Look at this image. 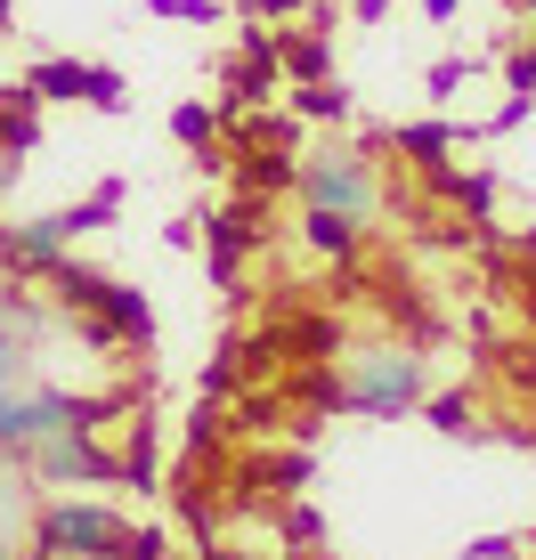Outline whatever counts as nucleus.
<instances>
[{"label": "nucleus", "instance_id": "obj_5", "mask_svg": "<svg viewBox=\"0 0 536 560\" xmlns=\"http://www.w3.org/2000/svg\"><path fill=\"white\" fill-rule=\"evenodd\" d=\"M42 488H123V455L106 447V431H57L25 447Z\"/></svg>", "mask_w": 536, "mask_h": 560}, {"label": "nucleus", "instance_id": "obj_24", "mask_svg": "<svg viewBox=\"0 0 536 560\" xmlns=\"http://www.w3.org/2000/svg\"><path fill=\"white\" fill-rule=\"evenodd\" d=\"M423 16H431V25H447V16H455V0H423Z\"/></svg>", "mask_w": 536, "mask_h": 560}, {"label": "nucleus", "instance_id": "obj_21", "mask_svg": "<svg viewBox=\"0 0 536 560\" xmlns=\"http://www.w3.org/2000/svg\"><path fill=\"white\" fill-rule=\"evenodd\" d=\"M0 382H16V341H9V317H0Z\"/></svg>", "mask_w": 536, "mask_h": 560}, {"label": "nucleus", "instance_id": "obj_27", "mask_svg": "<svg viewBox=\"0 0 536 560\" xmlns=\"http://www.w3.org/2000/svg\"><path fill=\"white\" fill-rule=\"evenodd\" d=\"M25 560H66V552H49V545H33V552H25Z\"/></svg>", "mask_w": 536, "mask_h": 560}, {"label": "nucleus", "instance_id": "obj_28", "mask_svg": "<svg viewBox=\"0 0 536 560\" xmlns=\"http://www.w3.org/2000/svg\"><path fill=\"white\" fill-rule=\"evenodd\" d=\"M0 33H9V0H0Z\"/></svg>", "mask_w": 536, "mask_h": 560}, {"label": "nucleus", "instance_id": "obj_6", "mask_svg": "<svg viewBox=\"0 0 536 560\" xmlns=\"http://www.w3.org/2000/svg\"><path fill=\"white\" fill-rule=\"evenodd\" d=\"M301 203L366 220V211H374V147H325V154H310V163H301Z\"/></svg>", "mask_w": 536, "mask_h": 560}, {"label": "nucleus", "instance_id": "obj_8", "mask_svg": "<svg viewBox=\"0 0 536 560\" xmlns=\"http://www.w3.org/2000/svg\"><path fill=\"white\" fill-rule=\"evenodd\" d=\"M277 82H284L277 33L244 25V49H236V66H228V98H236V106H268V98H277Z\"/></svg>", "mask_w": 536, "mask_h": 560}, {"label": "nucleus", "instance_id": "obj_29", "mask_svg": "<svg viewBox=\"0 0 536 560\" xmlns=\"http://www.w3.org/2000/svg\"><path fill=\"white\" fill-rule=\"evenodd\" d=\"M0 560H9V536H0Z\"/></svg>", "mask_w": 536, "mask_h": 560}, {"label": "nucleus", "instance_id": "obj_4", "mask_svg": "<svg viewBox=\"0 0 536 560\" xmlns=\"http://www.w3.org/2000/svg\"><path fill=\"white\" fill-rule=\"evenodd\" d=\"M49 293L66 301V308H90V317H106L114 334H123V350H155V301L139 293V284H123V277H106V268H82V260H57L49 268Z\"/></svg>", "mask_w": 536, "mask_h": 560}, {"label": "nucleus", "instance_id": "obj_1", "mask_svg": "<svg viewBox=\"0 0 536 560\" xmlns=\"http://www.w3.org/2000/svg\"><path fill=\"white\" fill-rule=\"evenodd\" d=\"M33 545L66 552V560H163V528H139L114 504H90V495H57L33 520Z\"/></svg>", "mask_w": 536, "mask_h": 560}, {"label": "nucleus", "instance_id": "obj_3", "mask_svg": "<svg viewBox=\"0 0 536 560\" xmlns=\"http://www.w3.org/2000/svg\"><path fill=\"white\" fill-rule=\"evenodd\" d=\"M341 390H350V415H366V422L423 415V398H431V382H423V350H398V341H374V350H358V358H350Z\"/></svg>", "mask_w": 536, "mask_h": 560}, {"label": "nucleus", "instance_id": "obj_18", "mask_svg": "<svg viewBox=\"0 0 536 560\" xmlns=\"http://www.w3.org/2000/svg\"><path fill=\"white\" fill-rule=\"evenodd\" d=\"M464 560H528V545H521V536H480Z\"/></svg>", "mask_w": 536, "mask_h": 560}, {"label": "nucleus", "instance_id": "obj_2", "mask_svg": "<svg viewBox=\"0 0 536 560\" xmlns=\"http://www.w3.org/2000/svg\"><path fill=\"white\" fill-rule=\"evenodd\" d=\"M123 187H98L90 203H66V211H42V220H0V277L9 284H49V268L73 253V236L114 220Z\"/></svg>", "mask_w": 536, "mask_h": 560}, {"label": "nucleus", "instance_id": "obj_23", "mask_svg": "<svg viewBox=\"0 0 536 560\" xmlns=\"http://www.w3.org/2000/svg\"><path fill=\"white\" fill-rule=\"evenodd\" d=\"M350 9H358V25H374V16L391 9V0H350Z\"/></svg>", "mask_w": 536, "mask_h": 560}, {"label": "nucleus", "instance_id": "obj_10", "mask_svg": "<svg viewBox=\"0 0 536 560\" xmlns=\"http://www.w3.org/2000/svg\"><path fill=\"white\" fill-rule=\"evenodd\" d=\"M277 57H284V73H293V90H301V82H334V49H325L317 25H310V33H284Z\"/></svg>", "mask_w": 536, "mask_h": 560}, {"label": "nucleus", "instance_id": "obj_19", "mask_svg": "<svg viewBox=\"0 0 536 560\" xmlns=\"http://www.w3.org/2000/svg\"><path fill=\"white\" fill-rule=\"evenodd\" d=\"M147 9H155V16H196V25H212L220 0H147Z\"/></svg>", "mask_w": 536, "mask_h": 560}, {"label": "nucleus", "instance_id": "obj_17", "mask_svg": "<svg viewBox=\"0 0 536 560\" xmlns=\"http://www.w3.org/2000/svg\"><path fill=\"white\" fill-rule=\"evenodd\" d=\"M284 536H293V552H310L317 536H325V520H317L310 504H293V512H284Z\"/></svg>", "mask_w": 536, "mask_h": 560}, {"label": "nucleus", "instance_id": "obj_15", "mask_svg": "<svg viewBox=\"0 0 536 560\" xmlns=\"http://www.w3.org/2000/svg\"><path fill=\"white\" fill-rule=\"evenodd\" d=\"M253 471H260V479H253V488H268V495H293V488H301V479H310V455H260V463H253Z\"/></svg>", "mask_w": 536, "mask_h": 560}, {"label": "nucleus", "instance_id": "obj_16", "mask_svg": "<svg viewBox=\"0 0 536 560\" xmlns=\"http://www.w3.org/2000/svg\"><path fill=\"white\" fill-rule=\"evenodd\" d=\"M301 114H310V122H350V90L341 82H301Z\"/></svg>", "mask_w": 536, "mask_h": 560}, {"label": "nucleus", "instance_id": "obj_26", "mask_svg": "<svg viewBox=\"0 0 536 560\" xmlns=\"http://www.w3.org/2000/svg\"><path fill=\"white\" fill-rule=\"evenodd\" d=\"M521 253H528V268H536V220H528V236H521Z\"/></svg>", "mask_w": 536, "mask_h": 560}, {"label": "nucleus", "instance_id": "obj_9", "mask_svg": "<svg viewBox=\"0 0 536 560\" xmlns=\"http://www.w3.org/2000/svg\"><path fill=\"white\" fill-rule=\"evenodd\" d=\"M471 139V122H407V130H391V147L407 154V163H423V171H447V154Z\"/></svg>", "mask_w": 536, "mask_h": 560}, {"label": "nucleus", "instance_id": "obj_20", "mask_svg": "<svg viewBox=\"0 0 536 560\" xmlns=\"http://www.w3.org/2000/svg\"><path fill=\"white\" fill-rule=\"evenodd\" d=\"M293 9H301V0H244V16H253V25H284Z\"/></svg>", "mask_w": 536, "mask_h": 560}, {"label": "nucleus", "instance_id": "obj_7", "mask_svg": "<svg viewBox=\"0 0 536 560\" xmlns=\"http://www.w3.org/2000/svg\"><path fill=\"white\" fill-rule=\"evenodd\" d=\"M25 90L42 106H98V114H123V73L114 66H90V57H42V66L25 73Z\"/></svg>", "mask_w": 536, "mask_h": 560}, {"label": "nucleus", "instance_id": "obj_11", "mask_svg": "<svg viewBox=\"0 0 536 560\" xmlns=\"http://www.w3.org/2000/svg\"><path fill=\"white\" fill-rule=\"evenodd\" d=\"M358 228H366V220H350V211H301V236H310L317 244V253H334V260H350L358 253Z\"/></svg>", "mask_w": 536, "mask_h": 560}, {"label": "nucleus", "instance_id": "obj_25", "mask_svg": "<svg viewBox=\"0 0 536 560\" xmlns=\"http://www.w3.org/2000/svg\"><path fill=\"white\" fill-rule=\"evenodd\" d=\"M203 560H260V552H228V545H203Z\"/></svg>", "mask_w": 536, "mask_h": 560}, {"label": "nucleus", "instance_id": "obj_14", "mask_svg": "<svg viewBox=\"0 0 536 560\" xmlns=\"http://www.w3.org/2000/svg\"><path fill=\"white\" fill-rule=\"evenodd\" d=\"M423 422L431 431H480V407H471V390H439L423 398Z\"/></svg>", "mask_w": 536, "mask_h": 560}, {"label": "nucleus", "instance_id": "obj_13", "mask_svg": "<svg viewBox=\"0 0 536 560\" xmlns=\"http://www.w3.org/2000/svg\"><path fill=\"white\" fill-rule=\"evenodd\" d=\"M33 447V415H25V390L0 382V455H25Z\"/></svg>", "mask_w": 536, "mask_h": 560}, {"label": "nucleus", "instance_id": "obj_12", "mask_svg": "<svg viewBox=\"0 0 536 560\" xmlns=\"http://www.w3.org/2000/svg\"><path fill=\"white\" fill-rule=\"evenodd\" d=\"M171 139H179L187 154H203V163H220V114H212V106H196V98L171 106Z\"/></svg>", "mask_w": 536, "mask_h": 560}, {"label": "nucleus", "instance_id": "obj_22", "mask_svg": "<svg viewBox=\"0 0 536 560\" xmlns=\"http://www.w3.org/2000/svg\"><path fill=\"white\" fill-rule=\"evenodd\" d=\"M16 171H25V154H0V196L16 187Z\"/></svg>", "mask_w": 536, "mask_h": 560}]
</instances>
